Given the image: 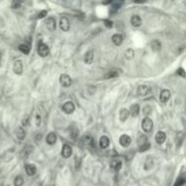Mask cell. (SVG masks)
<instances>
[{
	"mask_svg": "<svg viewBox=\"0 0 186 186\" xmlns=\"http://www.w3.org/2000/svg\"><path fill=\"white\" fill-rule=\"evenodd\" d=\"M142 128L145 133H150L153 128V122L150 117H145L142 122Z\"/></svg>",
	"mask_w": 186,
	"mask_h": 186,
	"instance_id": "1",
	"label": "cell"
},
{
	"mask_svg": "<svg viewBox=\"0 0 186 186\" xmlns=\"http://www.w3.org/2000/svg\"><path fill=\"white\" fill-rule=\"evenodd\" d=\"M37 53L40 56L46 57L49 55V48L46 44L40 43L37 46Z\"/></svg>",
	"mask_w": 186,
	"mask_h": 186,
	"instance_id": "2",
	"label": "cell"
},
{
	"mask_svg": "<svg viewBox=\"0 0 186 186\" xmlns=\"http://www.w3.org/2000/svg\"><path fill=\"white\" fill-rule=\"evenodd\" d=\"M59 81H60V84L61 86L63 87H69L72 84V79L71 77L66 75V74H63L60 76V78H59Z\"/></svg>",
	"mask_w": 186,
	"mask_h": 186,
	"instance_id": "3",
	"label": "cell"
},
{
	"mask_svg": "<svg viewBox=\"0 0 186 186\" xmlns=\"http://www.w3.org/2000/svg\"><path fill=\"white\" fill-rule=\"evenodd\" d=\"M13 70L15 72V74L22 75V73H23V62L21 60H16L14 62Z\"/></svg>",
	"mask_w": 186,
	"mask_h": 186,
	"instance_id": "4",
	"label": "cell"
},
{
	"mask_svg": "<svg viewBox=\"0 0 186 186\" xmlns=\"http://www.w3.org/2000/svg\"><path fill=\"white\" fill-rule=\"evenodd\" d=\"M119 143L123 147H128L132 143V139L127 134H123L120 136Z\"/></svg>",
	"mask_w": 186,
	"mask_h": 186,
	"instance_id": "5",
	"label": "cell"
},
{
	"mask_svg": "<svg viewBox=\"0 0 186 186\" xmlns=\"http://www.w3.org/2000/svg\"><path fill=\"white\" fill-rule=\"evenodd\" d=\"M60 28L65 31V32H67V31L70 29V23H69V20L67 17L63 16L61 17L60 19Z\"/></svg>",
	"mask_w": 186,
	"mask_h": 186,
	"instance_id": "6",
	"label": "cell"
},
{
	"mask_svg": "<svg viewBox=\"0 0 186 186\" xmlns=\"http://www.w3.org/2000/svg\"><path fill=\"white\" fill-rule=\"evenodd\" d=\"M46 28L51 31V32H53V31L56 30V20L53 17H49L48 19L46 20Z\"/></svg>",
	"mask_w": 186,
	"mask_h": 186,
	"instance_id": "7",
	"label": "cell"
},
{
	"mask_svg": "<svg viewBox=\"0 0 186 186\" xmlns=\"http://www.w3.org/2000/svg\"><path fill=\"white\" fill-rule=\"evenodd\" d=\"M62 109H63V111L66 113H67V115H70V113H72L75 111L76 107H75V105L72 102H66V104L63 105V107H62Z\"/></svg>",
	"mask_w": 186,
	"mask_h": 186,
	"instance_id": "8",
	"label": "cell"
},
{
	"mask_svg": "<svg viewBox=\"0 0 186 186\" xmlns=\"http://www.w3.org/2000/svg\"><path fill=\"white\" fill-rule=\"evenodd\" d=\"M72 153H73V149L68 144H65L62 148V156L65 158H69L72 155Z\"/></svg>",
	"mask_w": 186,
	"mask_h": 186,
	"instance_id": "9",
	"label": "cell"
},
{
	"mask_svg": "<svg viewBox=\"0 0 186 186\" xmlns=\"http://www.w3.org/2000/svg\"><path fill=\"white\" fill-rule=\"evenodd\" d=\"M150 92H151V88L147 86H140L137 89V93L140 96L148 95Z\"/></svg>",
	"mask_w": 186,
	"mask_h": 186,
	"instance_id": "10",
	"label": "cell"
},
{
	"mask_svg": "<svg viewBox=\"0 0 186 186\" xmlns=\"http://www.w3.org/2000/svg\"><path fill=\"white\" fill-rule=\"evenodd\" d=\"M171 97V92L167 89H163L160 94V101L162 103H166Z\"/></svg>",
	"mask_w": 186,
	"mask_h": 186,
	"instance_id": "11",
	"label": "cell"
},
{
	"mask_svg": "<svg viewBox=\"0 0 186 186\" xmlns=\"http://www.w3.org/2000/svg\"><path fill=\"white\" fill-rule=\"evenodd\" d=\"M26 172L27 175H29V176H33V175H35L36 173V165H34L32 163L26 164Z\"/></svg>",
	"mask_w": 186,
	"mask_h": 186,
	"instance_id": "12",
	"label": "cell"
},
{
	"mask_svg": "<svg viewBox=\"0 0 186 186\" xmlns=\"http://www.w3.org/2000/svg\"><path fill=\"white\" fill-rule=\"evenodd\" d=\"M129 113L132 115V116L133 117H136L138 115H139V113H140V106L138 104H133L131 105L130 107V111Z\"/></svg>",
	"mask_w": 186,
	"mask_h": 186,
	"instance_id": "13",
	"label": "cell"
},
{
	"mask_svg": "<svg viewBox=\"0 0 186 186\" xmlns=\"http://www.w3.org/2000/svg\"><path fill=\"white\" fill-rule=\"evenodd\" d=\"M165 140H166V134H165V133L158 132L155 134V141H156L157 143L162 144V143H163L165 142Z\"/></svg>",
	"mask_w": 186,
	"mask_h": 186,
	"instance_id": "14",
	"label": "cell"
},
{
	"mask_svg": "<svg viewBox=\"0 0 186 186\" xmlns=\"http://www.w3.org/2000/svg\"><path fill=\"white\" fill-rule=\"evenodd\" d=\"M56 134L55 133H50L46 135V143L49 144V145H53V144L56 143Z\"/></svg>",
	"mask_w": 186,
	"mask_h": 186,
	"instance_id": "15",
	"label": "cell"
},
{
	"mask_svg": "<svg viewBox=\"0 0 186 186\" xmlns=\"http://www.w3.org/2000/svg\"><path fill=\"white\" fill-rule=\"evenodd\" d=\"M85 63L87 65H91L93 63V60H94V51L89 50L88 52L85 55Z\"/></svg>",
	"mask_w": 186,
	"mask_h": 186,
	"instance_id": "16",
	"label": "cell"
},
{
	"mask_svg": "<svg viewBox=\"0 0 186 186\" xmlns=\"http://www.w3.org/2000/svg\"><path fill=\"white\" fill-rule=\"evenodd\" d=\"M110 144V140L107 136L105 135H103L101 138H100V147L102 149H105L109 146Z\"/></svg>",
	"mask_w": 186,
	"mask_h": 186,
	"instance_id": "17",
	"label": "cell"
},
{
	"mask_svg": "<svg viewBox=\"0 0 186 186\" xmlns=\"http://www.w3.org/2000/svg\"><path fill=\"white\" fill-rule=\"evenodd\" d=\"M119 115H120V120L122 122H125L130 115V113L126 108H123V109H121V111L119 113Z\"/></svg>",
	"mask_w": 186,
	"mask_h": 186,
	"instance_id": "18",
	"label": "cell"
},
{
	"mask_svg": "<svg viewBox=\"0 0 186 186\" xmlns=\"http://www.w3.org/2000/svg\"><path fill=\"white\" fill-rule=\"evenodd\" d=\"M112 41L116 46H119L123 43V36L120 34H115L112 36Z\"/></svg>",
	"mask_w": 186,
	"mask_h": 186,
	"instance_id": "19",
	"label": "cell"
},
{
	"mask_svg": "<svg viewBox=\"0 0 186 186\" xmlns=\"http://www.w3.org/2000/svg\"><path fill=\"white\" fill-rule=\"evenodd\" d=\"M110 166H111L112 170L118 172L122 168V162H121V161H118V160H113V161L111 162Z\"/></svg>",
	"mask_w": 186,
	"mask_h": 186,
	"instance_id": "20",
	"label": "cell"
},
{
	"mask_svg": "<svg viewBox=\"0 0 186 186\" xmlns=\"http://www.w3.org/2000/svg\"><path fill=\"white\" fill-rule=\"evenodd\" d=\"M131 24L134 26V27H138L142 25V19L139 16H133L131 18Z\"/></svg>",
	"mask_w": 186,
	"mask_h": 186,
	"instance_id": "21",
	"label": "cell"
},
{
	"mask_svg": "<svg viewBox=\"0 0 186 186\" xmlns=\"http://www.w3.org/2000/svg\"><path fill=\"white\" fill-rule=\"evenodd\" d=\"M82 143L84 146H93L94 145V140L90 136H84L82 138Z\"/></svg>",
	"mask_w": 186,
	"mask_h": 186,
	"instance_id": "22",
	"label": "cell"
},
{
	"mask_svg": "<svg viewBox=\"0 0 186 186\" xmlns=\"http://www.w3.org/2000/svg\"><path fill=\"white\" fill-rule=\"evenodd\" d=\"M151 47L154 52H158L162 48V44L159 40H153L151 43Z\"/></svg>",
	"mask_w": 186,
	"mask_h": 186,
	"instance_id": "23",
	"label": "cell"
},
{
	"mask_svg": "<svg viewBox=\"0 0 186 186\" xmlns=\"http://www.w3.org/2000/svg\"><path fill=\"white\" fill-rule=\"evenodd\" d=\"M16 137H17L18 140H21L22 141L26 137V132H25V130L22 127H18L16 129Z\"/></svg>",
	"mask_w": 186,
	"mask_h": 186,
	"instance_id": "24",
	"label": "cell"
},
{
	"mask_svg": "<svg viewBox=\"0 0 186 186\" xmlns=\"http://www.w3.org/2000/svg\"><path fill=\"white\" fill-rule=\"evenodd\" d=\"M153 157L152 156H148L146 158V161L144 162V170H149L153 167Z\"/></svg>",
	"mask_w": 186,
	"mask_h": 186,
	"instance_id": "25",
	"label": "cell"
},
{
	"mask_svg": "<svg viewBox=\"0 0 186 186\" xmlns=\"http://www.w3.org/2000/svg\"><path fill=\"white\" fill-rule=\"evenodd\" d=\"M18 49L21 51V52L24 54V55H28L30 53V46L28 45H20L18 46Z\"/></svg>",
	"mask_w": 186,
	"mask_h": 186,
	"instance_id": "26",
	"label": "cell"
},
{
	"mask_svg": "<svg viewBox=\"0 0 186 186\" xmlns=\"http://www.w3.org/2000/svg\"><path fill=\"white\" fill-rule=\"evenodd\" d=\"M134 55H135V54H134V51L132 48L126 49L125 53V56L126 59H128V60H132L134 57Z\"/></svg>",
	"mask_w": 186,
	"mask_h": 186,
	"instance_id": "27",
	"label": "cell"
},
{
	"mask_svg": "<svg viewBox=\"0 0 186 186\" xmlns=\"http://www.w3.org/2000/svg\"><path fill=\"white\" fill-rule=\"evenodd\" d=\"M24 184V179L21 175H17L14 180V185L15 186H22Z\"/></svg>",
	"mask_w": 186,
	"mask_h": 186,
	"instance_id": "28",
	"label": "cell"
},
{
	"mask_svg": "<svg viewBox=\"0 0 186 186\" xmlns=\"http://www.w3.org/2000/svg\"><path fill=\"white\" fill-rule=\"evenodd\" d=\"M146 143H148V139L145 135H142L140 136V138L138 139V145L139 147L143 146V145H145Z\"/></svg>",
	"mask_w": 186,
	"mask_h": 186,
	"instance_id": "29",
	"label": "cell"
},
{
	"mask_svg": "<svg viewBox=\"0 0 186 186\" xmlns=\"http://www.w3.org/2000/svg\"><path fill=\"white\" fill-rule=\"evenodd\" d=\"M122 4L123 2H120V1H115V2H113L112 3V7H111V11H113V12H115L117 9H119L121 6H122Z\"/></svg>",
	"mask_w": 186,
	"mask_h": 186,
	"instance_id": "30",
	"label": "cell"
},
{
	"mask_svg": "<svg viewBox=\"0 0 186 186\" xmlns=\"http://www.w3.org/2000/svg\"><path fill=\"white\" fill-rule=\"evenodd\" d=\"M70 135L71 137L73 138L74 141H76V139L78 138V135H79V132H78V129L76 127H74V129L71 131L70 133Z\"/></svg>",
	"mask_w": 186,
	"mask_h": 186,
	"instance_id": "31",
	"label": "cell"
},
{
	"mask_svg": "<svg viewBox=\"0 0 186 186\" xmlns=\"http://www.w3.org/2000/svg\"><path fill=\"white\" fill-rule=\"evenodd\" d=\"M151 112H152V108H151V106H150V105H146V106H144V107H143V115H146V117H147V115H150Z\"/></svg>",
	"mask_w": 186,
	"mask_h": 186,
	"instance_id": "32",
	"label": "cell"
},
{
	"mask_svg": "<svg viewBox=\"0 0 186 186\" xmlns=\"http://www.w3.org/2000/svg\"><path fill=\"white\" fill-rule=\"evenodd\" d=\"M118 76H119V74L117 73V72L111 71L107 74V76H105V78H113V77H117Z\"/></svg>",
	"mask_w": 186,
	"mask_h": 186,
	"instance_id": "33",
	"label": "cell"
},
{
	"mask_svg": "<svg viewBox=\"0 0 186 186\" xmlns=\"http://www.w3.org/2000/svg\"><path fill=\"white\" fill-rule=\"evenodd\" d=\"M184 183H185V179L182 178V177H180V178L176 181V182H175V185H174V186H182V185H183Z\"/></svg>",
	"mask_w": 186,
	"mask_h": 186,
	"instance_id": "34",
	"label": "cell"
},
{
	"mask_svg": "<svg viewBox=\"0 0 186 186\" xmlns=\"http://www.w3.org/2000/svg\"><path fill=\"white\" fill-rule=\"evenodd\" d=\"M150 146H151V144L148 143H146V144H145V145H143V146L139 147V151H140V152H144V151L148 150V149L150 148Z\"/></svg>",
	"mask_w": 186,
	"mask_h": 186,
	"instance_id": "35",
	"label": "cell"
},
{
	"mask_svg": "<svg viewBox=\"0 0 186 186\" xmlns=\"http://www.w3.org/2000/svg\"><path fill=\"white\" fill-rule=\"evenodd\" d=\"M41 122H42V119H41V116L39 115H36V125L37 127H39L41 125Z\"/></svg>",
	"mask_w": 186,
	"mask_h": 186,
	"instance_id": "36",
	"label": "cell"
},
{
	"mask_svg": "<svg viewBox=\"0 0 186 186\" xmlns=\"http://www.w3.org/2000/svg\"><path fill=\"white\" fill-rule=\"evenodd\" d=\"M20 6H21V2H19V1H15L12 3V7L16 9V8H19Z\"/></svg>",
	"mask_w": 186,
	"mask_h": 186,
	"instance_id": "37",
	"label": "cell"
},
{
	"mask_svg": "<svg viewBox=\"0 0 186 186\" xmlns=\"http://www.w3.org/2000/svg\"><path fill=\"white\" fill-rule=\"evenodd\" d=\"M47 14V11L46 10H43V11H41L38 15V18H44Z\"/></svg>",
	"mask_w": 186,
	"mask_h": 186,
	"instance_id": "38",
	"label": "cell"
},
{
	"mask_svg": "<svg viewBox=\"0 0 186 186\" xmlns=\"http://www.w3.org/2000/svg\"><path fill=\"white\" fill-rule=\"evenodd\" d=\"M177 74L180 75V76H182V77H184L185 76V71H184V69L183 68H179L177 70Z\"/></svg>",
	"mask_w": 186,
	"mask_h": 186,
	"instance_id": "39",
	"label": "cell"
},
{
	"mask_svg": "<svg viewBox=\"0 0 186 186\" xmlns=\"http://www.w3.org/2000/svg\"><path fill=\"white\" fill-rule=\"evenodd\" d=\"M105 26L106 27H109V28H111L112 26H113V22L111 21V20H105Z\"/></svg>",
	"mask_w": 186,
	"mask_h": 186,
	"instance_id": "40",
	"label": "cell"
},
{
	"mask_svg": "<svg viewBox=\"0 0 186 186\" xmlns=\"http://www.w3.org/2000/svg\"><path fill=\"white\" fill-rule=\"evenodd\" d=\"M22 123H23V126H27V125H29V118H28V117H26V118L23 120Z\"/></svg>",
	"mask_w": 186,
	"mask_h": 186,
	"instance_id": "41",
	"label": "cell"
},
{
	"mask_svg": "<svg viewBox=\"0 0 186 186\" xmlns=\"http://www.w3.org/2000/svg\"><path fill=\"white\" fill-rule=\"evenodd\" d=\"M0 65H1V56H0Z\"/></svg>",
	"mask_w": 186,
	"mask_h": 186,
	"instance_id": "42",
	"label": "cell"
}]
</instances>
